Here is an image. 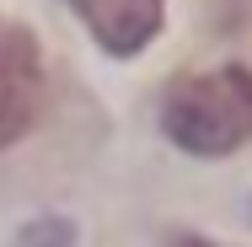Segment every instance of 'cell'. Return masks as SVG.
Masks as SVG:
<instances>
[{"instance_id":"obj_3","label":"cell","mask_w":252,"mask_h":247,"mask_svg":"<svg viewBox=\"0 0 252 247\" xmlns=\"http://www.w3.org/2000/svg\"><path fill=\"white\" fill-rule=\"evenodd\" d=\"M70 5L92 27V38L118 59L145 49L161 33V11H166V0H70Z\"/></svg>"},{"instance_id":"obj_2","label":"cell","mask_w":252,"mask_h":247,"mask_svg":"<svg viewBox=\"0 0 252 247\" xmlns=\"http://www.w3.org/2000/svg\"><path fill=\"white\" fill-rule=\"evenodd\" d=\"M43 102V59L27 27L0 22V150L22 140Z\"/></svg>"},{"instance_id":"obj_4","label":"cell","mask_w":252,"mask_h":247,"mask_svg":"<svg viewBox=\"0 0 252 247\" xmlns=\"http://www.w3.org/2000/svg\"><path fill=\"white\" fill-rule=\"evenodd\" d=\"M16 247H75V226L70 220H32Z\"/></svg>"},{"instance_id":"obj_1","label":"cell","mask_w":252,"mask_h":247,"mask_svg":"<svg viewBox=\"0 0 252 247\" xmlns=\"http://www.w3.org/2000/svg\"><path fill=\"white\" fill-rule=\"evenodd\" d=\"M161 129L177 150L193 156H231L252 140V70L220 65L177 81L161 102Z\"/></svg>"},{"instance_id":"obj_5","label":"cell","mask_w":252,"mask_h":247,"mask_svg":"<svg viewBox=\"0 0 252 247\" xmlns=\"http://www.w3.org/2000/svg\"><path fill=\"white\" fill-rule=\"evenodd\" d=\"M177 247H215V242H199V237H188V242H177Z\"/></svg>"}]
</instances>
